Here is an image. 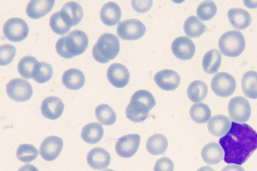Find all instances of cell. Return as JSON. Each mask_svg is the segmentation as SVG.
<instances>
[{"instance_id": "cell-5", "label": "cell", "mask_w": 257, "mask_h": 171, "mask_svg": "<svg viewBox=\"0 0 257 171\" xmlns=\"http://www.w3.org/2000/svg\"><path fill=\"white\" fill-rule=\"evenodd\" d=\"M245 40L242 33L237 30H230L223 33L218 41L221 52L229 57L239 56L244 50Z\"/></svg>"}, {"instance_id": "cell-12", "label": "cell", "mask_w": 257, "mask_h": 171, "mask_svg": "<svg viewBox=\"0 0 257 171\" xmlns=\"http://www.w3.org/2000/svg\"><path fill=\"white\" fill-rule=\"evenodd\" d=\"M63 146L62 139L57 136H49L41 143L39 152L45 160L50 161L55 159L60 154Z\"/></svg>"}, {"instance_id": "cell-40", "label": "cell", "mask_w": 257, "mask_h": 171, "mask_svg": "<svg viewBox=\"0 0 257 171\" xmlns=\"http://www.w3.org/2000/svg\"><path fill=\"white\" fill-rule=\"evenodd\" d=\"M153 4L152 1H132L133 9L137 12L143 13L149 11Z\"/></svg>"}, {"instance_id": "cell-21", "label": "cell", "mask_w": 257, "mask_h": 171, "mask_svg": "<svg viewBox=\"0 0 257 171\" xmlns=\"http://www.w3.org/2000/svg\"><path fill=\"white\" fill-rule=\"evenodd\" d=\"M201 157L204 161L209 165L219 163L224 158V152L219 143L211 142L203 146Z\"/></svg>"}, {"instance_id": "cell-23", "label": "cell", "mask_w": 257, "mask_h": 171, "mask_svg": "<svg viewBox=\"0 0 257 171\" xmlns=\"http://www.w3.org/2000/svg\"><path fill=\"white\" fill-rule=\"evenodd\" d=\"M121 11L119 6L114 2L105 4L100 12V18L103 24L108 26L116 25L120 21Z\"/></svg>"}, {"instance_id": "cell-8", "label": "cell", "mask_w": 257, "mask_h": 171, "mask_svg": "<svg viewBox=\"0 0 257 171\" xmlns=\"http://www.w3.org/2000/svg\"><path fill=\"white\" fill-rule=\"evenodd\" d=\"M146 29L144 24L137 19H130L120 22L117 27V34L122 39L136 40L143 37Z\"/></svg>"}, {"instance_id": "cell-7", "label": "cell", "mask_w": 257, "mask_h": 171, "mask_svg": "<svg viewBox=\"0 0 257 171\" xmlns=\"http://www.w3.org/2000/svg\"><path fill=\"white\" fill-rule=\"evenodd\" d=\"M228 112L230 118L236 123L247 121L251 115V107L248 101L243 96H235L229 101Z\"/></svg>"}, {"instance_id": "cell-2", "label": "cell", "mask_w": 257, "mask_h": 171, "mask_svg": "<svg viewBox=\"0 0 257 171\" xmlns=\"http://www.w3.org/2000/svg\"><path fill=\"white\" fill-rule=\"evenodd\" d=\"M155 105V99L150 92L139 90L131 98L130 102L126 107V116L134 122H142L147 119L150 110Z\"/></svg>"}, {"instance_id": "cell-35", "label": "cell", "mask_w": 257, "mask_h": 171, "mask_svg": "<svg viewBox=\"0 0 257 171\" xmlns=\"http://www.w3.org/2000/svg\"><path fill=\"white\" fill-rule=\"evenodd\" d=\"M37 148L32 144H22L19 146L16 156L19 160L24 162H30L38 156Z\"/></svg>"}, {"instance_id": "cell-27", "label": "cell", "mask_w": 257, "mask_h": 171, "mask_svg": "<svg viewBox=\"0 0 257 171\" xmlns=\"http://www.w3.org/2000/svg\"><path fill=\"white\" fill-rule=\"evenodd\" d=\"M241 88L244 94L250 99H257V72H246L241 79Z\"/></svg>"}, {"instance_id": "cell-44", "label": "cell", "mask_w": 257, "mask_h": 171, "mask_svg": "<svg viewBox=\"0 0 257 171\" xmlns=\"http://www.w3.org/2000/svg\"><path fill=\"white\" fill-rule=\"evenodd\" d=\"M196 171H215L209 166H203L199 168Z\"/></svg>"}, {"instance_id": "cell-6", "label": "cell", "mask_w": 257, "mask_h": 171, "mask_svg": "<svg viewBox=\"0 0 257 171\" xmlns=\"http://www.w3.org/2000/svg\"><path fill=\"white\" fill-rule=\"evenodd\" d=\"M211 88L213 92L220 97L231 96L236 89V81L229 73L225 72L217 73L212 77Z\"/></svg>"}, {"instance_id": "cell-24", "label": "cell", "mask_w": 257, "mask_h": 171, "mask_svg": "<svg viewBox=\"0 0 257 171\" xmlns=\"http://www.w3.org/2000/svg\"><path fill=\"white\" fill-rule=\"evenodd\" d=\"M85 76L83 72L76 68H70L65 71L62 76L63 85L70 90H78L84 84Z\"/></svg>"}, {"instance_id": "cell-28", "label": "cell", "mask_w": 257, "mask_h": 171, "mask_svg": "<svg viewBox=\"0 0 257 171\" xmlns=\"http://www.w3.org/2000/svg\"><path fill=\"white\" fill-rule=\"evenodd\" d=\"M168 145V142L166 136L161 133H156L148 139L146 148L151 154L158 155L164 153Z\"/></svg>"}, {"instance_id": "cell-37", "label": "cell", "mask_w": 257, "mask_h": 171, "mask_svg": "<svg viewBox=\"0 0 257 171\" xmlns=\"http://www.w3.org/2000/svg\"><path fill=\"white\" fill-rule=\"evenodd\" d=\"M49 25L55 33L60 35L66 34L71 28L62 19L59 11L51 16Z\"/></svg>"}, {"instance_id": "cell-11", "label": "cell", "mask_w": 257, "mask_h": 171, "mask_svg": "<svg viewBox=\"0 0 257 171\" xmlns=\"http://www.w3.org/2000/svg\"><path fill=\"white\" fill-rule=\"evenodd\" d=\"M141 141L138 134H129L120 137L116 141L115 149L120 157L129 158L138 151Z\"/></svg>"}, {"instance_id": "cell-10", "label": "cell", "mask_w": 257, "mask_h": 171, "mask_svg": "<svg viewBox=\"0 0 257 171\" xmlns=\"http://www.w3.org/2000/svg\"><path fill=\"white\" fill-rule=\"evenodd\" d=\"M6 92L9 97L13 100L24 102L31 98L33 94V89L27 80L15 78L7 83Z\"/></svg>"}, {"instance_id": "cell-3", "label": "cell", "mask_w": 257, "mask_h": 171, "mask_svg": "<svg viewBox=\"0 0 257 171\" xmlns=\"http://www.w3.org/2000/svg\"><path fill=\"white\" fill-rule=\"evenodd\" d=\"M88 45L86 34L80 30L70 32L67 36L59 38L55 45L57 53L66 59L82 54Z\"/></svg>"}, {"instance_id": "cell-15", "label": "cell", "mask_w": 257, "mask_h": 171, "mask_svg": "<svg viewBox=\"0 0 257 171\" xmlns=\"http://www.w3.org/2000/svg\"><path fill=\"white\" fill-rule=\"evenodd\" d=\"M180 76L173 70L164 69L158 72L154 76L156 84L166 91L175 90L180 83Z\"/></svg>"}, {"instance_id": "cell-41", "label": "cell", "mask_w": 257, "mask_h": 171, "mask_svg": "<svg viewBox=\"0 0 257 171\" xmlns=\"http://www.w3.org/2000/svg\"><path fill=\"white\" fill-rule=\"evenodd\" d=\"M221 171H245L240 165L236 164H229L223 167Z\"/></svg>"}, {"instance_id": "cell-20", "label": "cell", "mask_w": 257, "mask_h": 171, "mask_svg": "<svg viewBox=\"0 0 257 171\" xmlns=\"http://www.w3.org/2000/svg\"><path fill=\"white\" fill-rule=\"evenodd\" d=\"M227 17L231 26L237 30H243L251 24V17L249 13L241 8H232L228 11Z\"/></svg>"}, {"instance_id": "cell-26", "label": "cell", "mask_w": 257, "mask_h": 171, "mask_svg": "<svg viewBox=\"0 0 257 171\" xmlns=\"http://www.w3.org/2000/svg\"><path fill=\"white\" fill-rule=\"evenodd\" d=\"M103 135L102 126L97 122H91L85 125L82 128L81 136L82 139L89 144L98 142Z\"/></svg>"}, {"instance_id": "cell-22", "label": "cell", "mask_w": 257, "mask_h": 171, "mask_svg": "<svg viewBox=\"0 0 257 171\" xmlns=\"http://www.w3.org/2000/svg\"><path fill=\"white\" fill-rule=\"evenodd\" d=\"M55 4V1H31L27 5L26 13L29 17L38 19L43 17L50 12Z\"/></svg>"}, {"instance_id": "cell-18", "label": "cell", "mask_w": 257, "mask_h": 171, "mask_svg": "<svg viewBox=\"0 0 257 171\" xmlns=\"http://www.w3.org/2000/svg\"><path fill=\"white\" fill-rule=\"evenodd\" d=\"M87 162L92 168L102 170L108 167L110 162V155L105 149L96 147L91 149L87 155Z\"/></svg>"}, {"instance_id": "cell-13", "label": "cell", "mask_w": 257, "mask_h": 171, "mask_svg": "<svg viewBox=\"0 0 257 171\" xmlns=\"http://www.w3.org/2000/svg\"><path fill=\"white\" fill-rule=\"evenodd\" d=\"M171 50L173 54L179 59L189 60L195 52V45L193 42L186 36H179L172 43Z\"/></svg>"}, {"instance_id": "cell-45", "label": "cell", "mask_w": 257, "mask_h": 171, "mask_svg": "<svg viewBox=\"0 0 257 171\" xmlns=\"http://www.w3.org/2000/svg\"><path fill=\"white\" fill-rule=\"evenodd\" d=\"M103 171H115L114 170H112V169H105Z\"/></svg>"}, {"instance_id": "cell-14", "label": "cell", "mask_w": 257, "mask_h": 171, "mask_svg": "<svg viewBox=\"0 0 257 171\" xmlns=\"http://www.w3.org/2000/svg\"><path fill=\"white\" fill-rule=\"evenodd\" d=\"M106 75L111 84L116 88L125 87L130 78V74L127 68L118 63L111 64L107 69Z\"/></svg>"}, {"instance_id": "cell-32", "label": "cell", "mask_w": 257, "mask_h": 171, "mask_svg": "<svg viewBox=\"0 0 257 171\" xmlns=\"http://www.w3.org/2000/svg\"><path fill=\"white\" fill-rule=\"evenodd\" d=\"M95 116L97 120L102 124L111 125L116 121V114L113 109L106 104H101L95 109Z\"/></svg>"}, {"instance_id": "cell-39", "label": "cell", "mask_w": 257, "mask_h": 171, "mask_svg": "<svg viewBox=\"0 0 257 171\" xmlns=\"http://www.w3.org/2000/svg\"><path fill=\"white\" fill-rule=\"evenodd\" d=\"M174 164L172 160L168 157H163L156 162L154 171H173Z\"/></svg>"}, {"instance_id": "cell-30", "label": "cell", "mask_w": 257, "mask_h": 171, "mask_svg": "<svg viewBox=\"0 0 257 171\" xmlns=\"http://www.w3.org/2000/svg\"><path fill=\"white\" fill-rule=\"evenodd\" d=\"M208 93V87L203 81L199 80L192 81L188 86L187 94L189 99L194 103L203 101Z\"/></svg>"}, {"instance_id": "cell-17", "label": "cell", "mask_w": 257, "mask_h": 171, "mask_svg": "<svg viewBox=\"0 0 257 171\" xmlns=\"http://www.w3.org/2000/svg\"><path fill=\"white\" fill-rule=\"evenodd\" d=\"M59 12L62 19L71 27L78 25L83 17L81 6L75 2L65 3Z\"/></svg>"}, {"instance_id": "cell-29", "label": "cell", "mask_w": 257, "mask_h": 171, "mask_svg": "<svg viewBox=\"0 0 257 171\" xmlns=\"http://www.w3.org/2000/svg\"><path fill=\"white\" fill-rule=\"evenodd\" d=\"M183 29L186 35L191 38L199 37L207 30V27L195 16L185 20Z\"/></svg>"}, {"instance_id": "cell-1", "label": "cell", "mask_w": 257, "mask_h": 171, "mask_svg": "<svg viewBox=\"0 0 257 171\" xmlns=\"http://www.w3.org/2000/svg\"><path fill=\"white\" fill-rule=\"evenodd\" d=\"M228 164H243L257 149V132L246 123L231 122L228 132L219 139Z\"/></svg>"}, {"instance_id": "cell-19", "label": "cell", "mask_w": 257, "mask_h": 171, "mask_svg": "<svg viewBox=\"0 0 257 171\" xmlns=\"http://www.w3.org/2000/svg\"><path fill=\"white\" fill-rule=\"evenodd\" d=\"M231 122L230 119L224 115L213 116L207 123L209 132L213 135L223 136L230 129Z\"/></svg>"}, {"instance_id": "cell-25", "label": "cell", "mask_w": 257, "mask_h": 171, "mask_svg": "<svg viewBox=\"0 0 257 171\" xmlns=\"http://www.w3.org/2000/svg\"><path fill=\"white\" fill-rule=\"evenodd\" d=\"M221 63V54L217 49H212L204 55L202 65L204 72L212 74L217 72Z\"/></svg>"}, {"instance_id": "cell-36", "label": "cell", "mask_w": 257, "mask_h": 171, "mask_svg": "<svg viewBox=\"0 0 257 171\" xmlns=\"http://www.w3.org/2000/svg\"><path fill=\"white\" fill-rule=\"evenodd\" d=\"M216 12L217 7L215 3L211 1H205L201 3L196 10L197 16L203 21L210 20Z\"/></svg>"}, {"instance_id": "cell-16", "label": "cell", "mask_w": 257, "mask_h": 171, "mask_svg": "<svg viewBox=\"0 0 257 171\" xmlns=\"http://www.w3.org/2000/svg\"><path fill=\"white\" fill-rule=\"evenodd\" d=\"M64 108L62 100L56 96L45 98L41 105L42 114L46 118L55 120L60 117Z\"/></svg>"}, {"instance_id": "cell-34", "label": "cell", "mask_w": 257, "mask_h": 171, "mask_svg": "<svg viewBox=\"0 0 257 171\" xmlns=\"http://www.w3.org/2000/svg\"><path fill=\"white\" fill-rule=\"evenodd\" d=\"M38 62L36 58L31 56L21 58L18 64V71L20 75L26 79L32 78L34 69Z\"/></svg>"}, {"instance_id": "cell-33", "label": "cell", "mask_w": 257, "mask_h": 171, "mask_svg": "<svg viewBox=\"0 0 257 171\" xmlns=\"http://www.w3.org/2000/svg\"><path fill=\"white\" fill-rule=\"evenodd\" d=\"M53 73V69L50 64L38 62L34 69L32 78L38 83H44L51 78Z\"/></svg>"}, {"instance_id": "cell-43", "label": "cell", "mask_w": 257, "mask_h": 171, "mask_svg": "<svg viewBox=\"0 0 257 171\" xmlns=\"http://www.w3.org/2000/svg\"><path fill=\"white\" fill-rule=\"evenodd\" d=\"M244 5L246 6V7L248 8H257V1L255 3H250V1H243Z\"/></svg>"}, {"instance_id": "cell-4", "label": "cell", "mask_w": 257, "mask_h": 171, "mask_svg": "<svg viewBox=\"0 0 257 171\" xmlns=\"http://www.w3.org/2000/svg\"><path fill=\"white\" fill-rule=\"evenodd\" d=\"M119 49L118 38L113 34L105 33L99 37L93 47L92 54L98 62L106 63L117 56Z\"/></svg>"}, {"instance_id": "cell-38", "label": "cell", "mask_w": 257, "mask_h": 171, "mask_svg": "<svg viewBox=\"0 0 257 171\" xmlns=\"http://www.w3.org/2000/svg\"><path fill=\"white\" fill-rule=\"evenodd\" d=\"M16 52V48L11 44H4L0 47V64L6 66L13 60Z\"/></svg>"}, {"instance_id": "cell-31", "label": "cell", "mask_w": 257, "mask_h": 171, "mask_svg": "<svg viewBox=\"0 0 257 171\" xmlns=\"http://www.w3.org/2000/svg\"><path fill=\"white\" fill-rule=\"evenodd\" d=\"M190 116L195 122L202 124L206 123L211 117V110L206 104L197 103L190 108Z\"/></svg>"}, {"instance_id": "cell-42", "label": "cell", "mask_w": 257, "mask_h": 171, "mask_svg": "<svg viewBox=\"0 0 257 171\" xmlns=\"http://www.w3.org/2000/svg\"><path fill=\"white\" fill-rule=\"evenodd\" d=\"M18 171H39L38 168L31 164H26L21 166Z\"/></svg>"}, {"instance_id": "cell-9", "label": "cell", "mask_w": 257, "mask_h": 171, "mask_svg": "<svg viewBox=\"0 0 257 171\" xmlns=\"http://www.w3.org/2000/svg\"><path fill=\"white\" fill-rule=\"evenodd\" d=\"M3 33L10 41L18 42L24 40L29 33V27L26 22L20 18H12L4 24Z\"/></svg>"}]
</instances>
